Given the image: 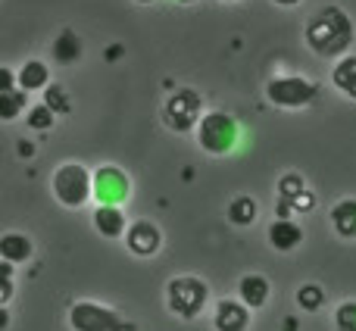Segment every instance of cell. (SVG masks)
<instances>
[{"mask_svg":"<svg viewBox=\"0 0 356 331\" xmlns=\"http://www.w3.org/2000/svg\"><path fill=\"white\" fill-rule=\"evenodd\" d=\"M353 38H356L353 19L338 3H328L322 10H316V16L303 29L307 47L316 56H322V60H344L353 47Z\"/></svg>","mask_w":356,"mask_h":331,"instance_id":"cell-1","label":"cell"},{"mask_svg":"<svg viewBox=\"0 0 356 331\" xmlns=\"http://www.w3.org/2000/svg\"><path fill=\"white\" fill-rule=\"evenodd\" d=\"M50 188L66 209H79L94 197V172H88L81 163H63L56 166Z\"/></svg>","mask_w":356,"mask_h":331,"instance_id":"cell-2","label":"cell"},{"mask_svg":"<svg viewBox=\"0 0 356 331\" xmlns=\"http://www.w3.org/2000/svg\"><path fill=\"white\" fill-rule=\"evenodd\" d=\"M241 141V125L234 122V116L222 110H213L200 119L197 125V144L207 150L209 156H225L238 147Z\"/></svg>","mask_w":356,"mask_h":331,"instance_id":"cell-3","label":"cell"},{"mask_svg":"<svg viewBox=\"0 0 356 331\" xmlns=\"http://www.w3.org/2000/svg\"><path fill=\"white\" fill-rule=\"evenodd\" d=\"M266 97L282 110H303L319 97V81L307 75H275L266 81Z\"/></svg>","mask_w":356,"mask_h":331,"instance_id":"cell-4","label":"cell"},{"mask_svg":"<svg viewBox=\"0 0 356 331\" xmlns=\"http://www.w3.org/2000/svg\"><path fill=\"white\" fill-rule=\"evenodd\" d=\"M203 116H207V113H203V97L194 88H178V91L169 94L166 106H163V122L172 131H178V135L197 131Z\"/></svg>","mask_w":356,"mask_h":331,"instance_id":"cell-5","label":"cell"},{"mask_svg":"<svg viewBox=\"0 0 356 331\" xmlns=\"http://www.w3.org/2000/svg\"><path fill=\"white\" fill-rule=\"evenodd\" d=\"M207 300H209L207 282H200L194 275H178L166 284V303L178 319H197L203 313V307H207Z\"/></svg>","mask_w":356,"mask_h":331,"instance_id":"cell-6","label":"cell"},{"mask_svg":"<svg viewBox=\"0 0 356 331\" xmlns=\"http://www.w3.org/2000/svg\"><path fill=\"white\" fill-rule=\"evenodd\" d=\"M69 325L72 331H138L135 322H125L116 309L94 300H79L69 309Z\"/></svg>","mask_w":356,"mask_h":331,"instance_id":"cell-7","label":"cell"},{"mask_svg":"<svg viewBox=\"0 0 356 331\" xmlns=\"http://www.w3.org/2000/svg\"><path fill=\"white\" fill-rule=\"evenodd\" d=\"M131 194V181L119 166H100L94 172V197L100 207H119Z\"/></svg>","mask_w":356,"mask_h":331,"instance_id":"cell-8","label":"cell"},{"mask_svg":"<svg viewBox=\"0 0 356 331\" xmlns=\"http://www.w3.org/2000/svg\"><path fill=\"white\" fill-rule=\"evenodd\" d=\"M125 244H129V250L135 253V257H154V253L163 247V232L150 219H138L129 225Z\"/></svg>","mask_w":356,"mask_h":331,"instance_id":"cell-9","label":"cell"},{"mask_svg":"<svg viewBox=\"0 0 356 331\" xmlns=\"http://www.w3.org/2000/svg\"><path fill=\"white\" fill-rule=\"evenodd\" d=\"M213 325L216 331H247V325H250V309L241 300H219L216 303Z\"/></svg>","mask_w":356,"mask_h":331,"instance_id":"cell-10","label":"cell"},{"mask_svg":"<svg viewBox=\"0 0 356 331\" xmlns=\"http://www.w3.org/2000/svg\"><path fill=\"white\" fill-rule=\"evenodd\" d=\"M269 294H272L269 278L257 275V272H253V275H244L238 284V300L244 303L247 309H263L266 300H269Z\"/></svg>","mask_w":356,"mask_h":331,"instance_id":"cell-11","label":"cell"},{"mask_svg":"<svg viewBox=\"0 0 356 331\" xmlns=\"http://www.w3.org/2000/svg\"><path fill=\"white\" fill-rule=\"evenodd\" d=\"M269 244L278 253H291L303 244V228L294 219H275L269 225Z\"/></svg>","mask_w":356,"mask_h":331,"instance_id":"cell-12","label":"cell"},{"mask_svg":"<svg viewBox=\"0 0 356 331\" xmlns=\"http://www.w3.org/2000/svg\"><path fill=\"white\" fill-rule=\"evenodd\" d=\"M332 228L338 238L356 241V197H344L332 207Z\"/></svg>","mask_w":356,"mask_h":331,"instance_id":"cell-13","label":"cell"},{"mask_svg":"<svg viewBox=\"0 0 356 331\" xmlns=\"http://www.w3.org/2000/svg\"><path fill=\"white\" fill-rule=\"evenodd\" d=\"M94 228H97L104 238L116 241L122 234H129V225H125V213L119 207H97L94 209Z\"/></svg>","mask_w":356,"mask_h":331,"instance_id":"cell-14","label":"cell"},{"mask_svg":"<svg viewBox=\"0 0 356 331\" xmlns=\"http://www.w3.org/2000/svg\"><path fill=\"white\" fill-rule=\"evenodd\" d=\"M50 85H54V81H50V66L44 60H29L22 69H19V88H22L25 94L47 91Z\"/></svg>","mask_w":356,"mask_h":331,"instance_id":"cell-15","label":"cell"},{"mask_svg":"<svg viewBox=\"0 0 356 331\" xmlns=\"http://www.w3.org/2000/svg\"><path fill=\"white\" fill-rule=\"evenodd\" d=\"M0 259L3 263H29L31 259V241L29 234L22 232H6L3 238H0Z\"/></svg>","mask_w":356,"mask_h":331,"instance_id":"cell-16","label":"cell"},{"mask_svg":"<svg viewBox=\"0 0 356 331\" xmlns=\"http://www.w3.org/2000/svg\"><path fill=\"white\" fill-rule=\"evenodd\" d=\"M81 38L75 35L72 29H63L60 35H56L54 47H50V54H54V60L60 63V66H72V63L81 60Z\"/></svg>","mask_w":356,"mask_h":331,"instance_id":"cell-17","label":"cell"},{"mask_svg":"<svg viewBox=\"0 0 356 331\" xmlns=\"http://www.w3.org/2000/svg\"><path fill=\"white\" fill-rule=\"evenodd\" d=\"M332 85L338 88L344 97L356 100V56H353V54H347L344 60L334 63V69H332Z\"/></svg>","mask_w":356,"mask_h":331,"instance_id":"cell-18","label":"cell"},{"mask_svg":"<svg viewBox=\"0 0 356 331\" xmlns=\"http://www.w3.org/2000/svg\"><path fill=\"white\" fill-rule=\"evenodd\" d=\"M257 213H259V207L253 197H234V200L228 203V222L238 228L253 225V222H257Z\"/></svg>","mask_w":356,"mask_h":331,"instance_id":"cell-19","label":"cell"},{"mask_svg":"<svg viewBox=\"0 0 356 331\" xmlns=\"http://www.w3.org/2000/svg\"><path fill=\"white\" fill-rule=\"evenodd\" d=\"M25 106H29V94H25L22 88L0 94V119H3V122H13V119H16Z\"/></svg>","mask_w":356,"mask_h":331,"instance_id":"cell-20","label":"cell"},{"mask_svg":"<svg viewBox=\"0 0 356 331\" xmlns=\"http://www.w3.org/2000/svg\"><path fill=\"white\" fill-rule=\"evenodd\" d=\"M297 307L303 309V313H319L322 307H325V288H319V284H303L300 291H297Z\"/></svg>","mask_w":356,"mask_h":331,"instance_id":"cell-21","label":"cell"},{"mask_svg":"<svg viewBox=\"0 0 356 331\" xmlns=\"http://www.w3.org/2000/svg\"><path fill=\"white\" fill-rule=\"evenodd\" d=\"M56 122V113L50 110L47 104H35L29 106V113H25V125H29L31 131H50Z\"/></svg>","mask_w":356,"mask_h":331,"instance_id":"cell-22","label":"cell"},{"mask_svg":"<svg viewBox=\"0 0 356 331\" xmlns=\"http://www.w3.org/2000/svg\"><path fill=\"white\" fill-rule=\"evenodd\" d=\"M300 194H307V181L297 172H288V175L278 178V200H291L294 203Z\"/></svg>","mask_w":356,"mask_h":331,"instance_id":"cell-23","label":"cell"},{"mask_svg":"<svg viewBox=\"0 0 356 331\" xmlns=\"http://www.w3.org/2000/svg\"><path fill=\"white\" fill-rule=\"evenodd\" d=\"M334 328L338 331H356V300H344L334 313Z\"/></svg>","mask_w":356,"mask_h":331,"instance_id":"cell-24","label":"cell"},{"mask_svg":"<svg viewBox=\"0 0 356 331\" xmlns=\"http://www.w3.org/2000/svg\"><path fill=\"white\" fill-rule=\"evenodd\" d=\"M44 104L50 106V110L60 116V113H69L72 110V104H69V97H66V91H63L60 85H50L47 91H44Z\"/></svg>","mask_w":356,"mask_h":331,"instance_id":"cell-25","label":"cell"},{"mask_svg":"<svg viewBox=\"0 0 356 331\" xmlns=\"http://www.w3.org/2000/svg\"><path fill=\"white\" fill-rule=\"evenodd\" d=\"M291 207H294V213H309V209L316 207V197L307 191V194H300L294 203H291Z\"/></svg>","mask_w":356,"mask_h":331,"instance_id":"cell-26","label":"cell"},{"mask_svg":"<svg viewBox=\"0 0 356 331\" xmlns=\"http://www.w3.org/2000/svg\"><path fill=\"white\" fill-rule=\"evenodd\" d=\"M19 156H31V154H35V147H31V144L29 141H19Z\"/></svg>","mask_w":356,"mask_h":331,"instance_id":"cell-27","label":"cell"},{"mask_svg":"<svg viewBox=\"0 0 356 331\" xmlns=\"http://www.w3.org/2000/svg\"><path fill=\"white\" fill-rule=\"evenodd\" d=\"M6 325H10V316H6V309H3V313H0V331H3Z\"/></svg>","mask_w":356,"mask_h":331,"instance_id":"cell-28","label":"cell"},{"mask_svg":"<svg viewBox=\"0 0 356 331\" xmlns=\"http://www.w3.org/2000/svg\"><path fill=\"white\" fill-rule=\"evenodd\" d=\"M275 3H278V6H297L300 0H275Z\"/></svg>","mask_w":356,"mask_h":331,"instance_id":"cell-29","label":"cell"},{"mask_svg":"<svg viewBox=\"0 0 356 331\" xmlns=\"http://www.w3.org/2000/svg\"><path fill=\"white\" fill-rule=\"evenodd\" d=\"M175 3H194V0H175Z\"/></svg>","mask_w":356,"mask_h":331,"instance_id":"cell-30","label":"cell"},{"mask_svg":"<svg viewBox=\"0 0 356 331\" xmlns=\"http://www.w3.org/2000/svg\"><path fill=\"white\" fill-rule=\"evenodd\" d=\"M135 3H154V0H135Z\"/></svg>","mask_w":356,"mask_h":331,"instance_id":"cell-31","label":"cell"},{"mask_svg":"<svg viewBox=\"0 0 356 331\" xmlns=\"http://www.w3.org/2000/svg\"><path fill=\"white\" fill-rule=\"evenodd\" d=\"M222 3H238V0H222Z\"/></svg>","mask_w":356,"mask_h":331,"instance_id":"cell-32","label":"cell"}]
</instances>
